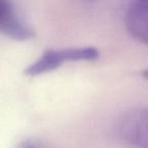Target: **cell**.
Instances as JSON below:
<instances>
[{"label": "cell", "mask_w": 148, "mask_h": 148, "mask_svg": "<svg viewBox=\"0 0 148 148\" xmlns=\"http://www.w3.org/2000/svg\"><path fill=\"white\" fill-rule=\"evenodd\" d=\"M99 53L95 47L69 48L62 50H48L37 61L27 66L25 74L29 76H39L59 68L62 64L68 62L93 61L97 60Z\"/></svg>", "instance_id": "6da1fadb"}, {"label": "cell", "mask_w": 148, "mask_h": 148, "mask_svg": "<svg viewBox=\"0 0 148 148\" xmlns=\"http://www.w3.org/2000/svg\"><path fill=\"white\" fill-rule=\"evenodd\" d=\"M120 134L138 148H148V108L130 111L120 124Z\"/></svg>", "instance_id": "7a4b0ae2"}, {"label": "cell", "mask_w": 148, "mask_h": 148, "mask_svg": "<svg viewBox=\"0 0 148 148\" xmlns=\"http://www.w3.org/2000/svg\"><path fill=\"white\" fill-rule=\"evenodd\" d=\"M0 34L21 42L35 37L33 29L21 19L11 0H0Z\"/></svg>", "instance_id": "3957f363"}, {"label": "cell", "mask_w": 148, "mask_h": 148, "mask_svg": "<svg viewBox=\"0 0 148 148\" xmlns=\"http://www.w3.org/2000/svg\"><path fill=\"white\" fill-rule=\"evenodd\" d=\"M126 25L133 38L148 45V0H135L126 15Z\"/></svg>", "instance_id": "277c9868"}, {"label": "cell", "mask_w": 148, "mask_h": 148, "mask_svg": "<svg viewBox=\"0 0 148 148\" xmlns=\"http://www.w3.org/2000/svg\"><path fill=\"white\" fill-rule=\"evenodd\" d=\"M17 148H42L41 144L38 143L37 141L33 139H27L23 140V142L18 144Z\"/></svg>", "instance_id": "5b68a950"}, {"label": "cell", "mask_w": 148, "mask_h": 148, "mask_svg": "<svg viewBox=\"0 0 148 148\" xmlns=\"http://www.w3.org/2000/svg\"><path fill=\"white\" fill-rule=\"evenodd\" d=\"M143 77L146 79H148V69H146L143 71Z\"/></svg>", "instance_id": "8992f818"}]
</instances>
